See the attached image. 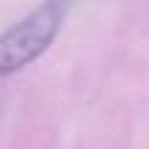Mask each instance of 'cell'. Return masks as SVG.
Returning <instances> with one entry per match:
<instances>
[{"label":"cell","mask_w":149,"mask_h":149,"mask_svg":"<svg viewBox=\"0 0 149 149\" xmlns=\"http://www.w3.org/2000/svg\"><path fill=\"white\" fill-rule=\"evenodd\" d=\"M66 6L44 3L0 36V74H11L44 53L58 36Z\"/></svg>","instance_id":"obj_1"}]
</instances>
